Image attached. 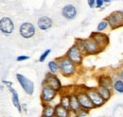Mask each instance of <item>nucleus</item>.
<instances>
[{
	"mask_svg": "<svg viewBox=\"0 0 123 117\" xmlns=\"http://www.w3.org/2000/svg\"><path fill=\"white\" fill-rule=\"evenodd\" d=\"M98 85H100V86H104V87H107V88H109V89H112V90H113V83H114V80H113L112 76L101 75V76H98Z\"/></svg>",
	"mask_w": 123,
	"mask_h": 117,
	"instance_id": "4468645a",
	"label": "nucleus"
},
{
	"mask_svg": "<svg viewBox=\"0 0 123 117\" xmlns=\"http://www.w3.org/2000/svg\"><path fill=\"white\" fill-rule=\"evenodd\" d=\"M37 26L41 30H47L52 27V20L47 16H42L37 22Z\"/></svg>",
	"mask_w": 123,
	"mask_h": 117,
	"instance_id": "2eb2a0df",
	"label": "nucleus"
},
{
	"mask_svg": "<svg viewBox=\"0 0 123 117\" xmlns=\"http://www.w3.org/2000/svg\"><path fill=\"white\" fill-rule=\"evenodd\" d=\"M91 39H93L97 44H98L101 48L105 49L108 45L110 44V38L106 33L100 32V31H94L89 36Z\"/></svg>",
	"mask_w": 123,
	"mask_h": 117,
	"instance_id": "39448f33",
	"label": "nucleus"
},
{
	"mask_svg": "<svg viewBox=\"0 0 123 117\" xmlns=\"http://www.w3.org/2000/svg\"><path fill=\"white\" fill-rule=\"evenodd\" d=\"M105 3H104V1L103 0H96V8L97 9H100V8H102L103 7V5H104Z\"/></svg>",
	"mask_w": 123,
	"mask_h": 117,
	"instance_id": "bb28decb",
	"label": "nucleus"
},
{
	"mask_svg": "<svg viewBox=\"0 0 123 117\" xmlns=\"http://www.w3.org/2000/svg\"><path fill=\"white\" fill-rule=\"evenodd\" d=\"M50 52H51V50L50 49H46V51H44L43 52V54L40 56V58H39V61L40 62H43V61H45L46 60V58L48 57V55L50 54Z\"/></svg>",
	"mask_w": 123,
	"mask_h": 117,
	"instance_id": "a878e982",
	"label": "nucleus"
},
{
	"mask_svg": "<svg viewBox=\"0 0 123 117\" xmlns=\"http://www.w3.org/2000/svg\"><path fill=\"white\" fill-rule=\"evenodd\" d=\"M98 92L99 93V94L103 97V99L107 102L108 100L111 99L112 95H113V93H112V89H109L107 87H104V86H100L98 85V88H97Z\"/></svg>",
	"mask_w": 123,
	"mask_h": 117,
	"instance_id": "dca6fc26",
	"label": "nucleus"
},
{
	"mask_svg": "<svg viewBox=\"0 0 123 117\" xmlns=\"http://www.w3.org/2000/svg\"><path fill=\"white\" fill-rule=\"evenodd\" d=\"M104 1V3L105 4H109V3H111L112 2V0H103Z\"/></svg>",
	"mask_w": 123,
	"mask_h": 117,
	"instance_id": "2f4dec72",
	"label": "nucleus"
},
{
	"mask_svg": "<svg viewBox=\"0 0 123 117\" xmlns=\"http://www.w3.org/2000/svg\"><path fill=\"white\" fill-rule=\"evenodd\" d=\"M75 115L78 117H82V116H87L89 115V110L83 109V108H80L76 112H74Z\"/></svg>",
	"mask_w": 123,
	"mask_h": 117,
	"instance_id": "393cba45",
	"label": "nucleus"
},
{
	"mask_svg": "<svg viewBox=\"0 0 123 117\" xmlns=\"http://www.w3.org/2000/svg\"><path fill=\"white\" fill-rule=\"evenodd\" d=\"M2 82H3V83H5V84H7L8 86H12V82H11V81H7V80H3Z\"/></svg>",
	"mask_w": 123,
	"mask_h": 117,
	"instance_id": "7c9ffc66",
	"label": "nucleus"
},
{
	"mask_svg": "<svg viewBox=\"0 0 123 117\" xmlns=\"http://www.w3.org/2000/svg\"><path fill=\"white\" fill-rule=\"evenodd\" d=\"M42 115L45 117L54 116L55 115V108H53V107H51L49 105H44Z\"/></svg>",
	"mask_w": 123,
	"mask_h": 117,
	"instance_id": "aec40b11",
	"label": "nucleus"
},
{
	"mask_svg": "<svg viewBox=\"0 0 123 117\" xmlns=\"http://www.w3.org/2000/svg\"><path fill=\"white\" fill-rule=\"evenodd\" d=\"M107 29H109V23H108L107 19H103L102 21H100L97 27V31H100V32H103L105 31Z\"/></svg>",
	"mask_w": 123,
	"mask_h": 117,
	"instance_id": "b1692460",
	"label": "nucleus"
},
{
	"mask_svg": "<svg viewBox=\"0 0 123 117\" xmlns=\"http://www.w3.org/2000/svg\"><path fill=\"white\" fill-rule=\"evenodd\" d=\"M113 90H115L118 94H123V80H121L120 78H117V79L114 80Z\"/></svg>",
	"mask_w": 123,
	"mask_h": 117,
	"instance_id": "412c9836",
	"label": "nucleus"
},
{
	"mask_svg": "<svg viewBox=\"0 0 123 117\" xmlns=\"http://www.w3.org/2000/svg\"><path fill=\"white\" fill-rule=\"evenodd\" d=\"M57 94H58V92L55 89H53L52 87H50L46 84L43 85L42 93H41V99L44 102V104L51 102L56 97Z\"/></svg>",
	"mask_w": 123,
	"mask_h": 117,
	"instance_id": "0eeeda50",
	"label": "nucleus"
},
{
	"mask_svg": "<svg viewBox=\"0 0 123 117\" xmlns=\"http://www.w3.org/2000/svg\"><path fill=\"white\" fill-rule=\"evenodd\" d=\"M76 43L80 46L83 55H98L104 50L90 37L87 39H79Z\"/></svg>",
	"mask_w": 123,
	"mask_h": 117,
	"instance_id": "f257e3e1",
	"label": "nucleus"
},
{
	"mask_svg": "<svg viewBox=\"0 0 123 117\" xmlns=\"http://www.w3.org/2000/svg\"><path fill=\"white\" fill-rule=\"evenodd\" d=\"M48 69H49L50 73H52V74L57 73V72L60 70L58 61H56V60H51V61H49V62H48Z\"/></svg>",
	"mask_w": 123,
	"mask_h": 117,
	"instance_id": "4be33fe9",
	"label": "nucleus"
},
{
	"mask_svg": "<svg viewBox=\"0 0 123 117\" xmlns=\"http://www.w3.org/2000/svg\"><path fill=\"white\" fill-rule=\"evenodd\" d=\"M29 58H30L29 56L22 55V56H18V57L16 58V60H17V61H23V60H27V59H29Z\"/></svg>",
	"mask_w": 123,
	"mask_h": 117,
	"instance_id": "cd10ccee",
	"label": "nucleus"
},
{
	"mask_svg": "<svg viewBox=\"0 0 123 117\" xmlns=\"http://www.w3.org/2000/svg\"><path fill=\"white\" fill-rule=\"evenodd\" d=\"M20 35L25 39H30L35 35L36 29L31 23H23L19 29Z\"/></svg>",
	"mask_w": 123,
	"mask_h": 117,
	"instance_id": "9b49d317",
	"label": "nucleus"
},
{
	"mask_svg": "<svg viewBox=\"0 0 123 117\" xmlns=\"http://www.w3.org/2000/svg\"><path fill=\"white\" fill-rule=\"evenodd\" d=\"M60 104L62 106H63L64 108L70 110V95H67V94H64L61 97V100H60Z\"/></svg>",
	"mask_w": 123,
	"mask_h": 117,
	"instance_id": "5701e85b",
	"label": "nucleus"
},
{
	"mask_svg": "<svg viewBox=\"0 0 123 117\" xmlns=\"http://www.w3.org/2000/svg\"><path fill=\"white\" fill-rule=\"evenodd\" d=\"M109 28L111 29H117L123 28V14L120 11H116L106 17Z\"/></svg>",
	"mask_w": 123,
	"mask_h": 117,
	"instance_id": "20e7f679",
	"label": "nucleus"
},
{
	"mask_svg": "<svg viewBox=\"0 0 123 117\" xmlns=\"http://www.w3.org/2000/svg\"><path fill=\"white\" fill-rule=\"evenodd\" d=\"M16 78H17L19 84L21 85V87L23 88V90L26 92L27 94H29V95L33 94V92H34V83H33V81H31V79H29L28 77H26L25 76H23L21 74H17L16 75Z\"/></svg>",
	"mask_w": 123,
	"mask_h": 117,
	"instance_id": "423d86ee",
	"label": "nucleus"
},
{
	"mask_svg": "<svg viewBox=\"0 0 123 117\" xmlns=\"http://www.w3.org/2000/svg\"><path fill=\"white\" fill-rule=\"evenodd\" d=\"M0 30L5 34H11L14 30V24L9 17H3L0 19Z\"/></svg>",
	"mask_w": 123,
	"mask_h": 117,
	"instance_id": "f8f14e48",
	"label": "nucleus"
},
{
	"mask_svg": "<svg viewBox=\"0 0 123 117\" xmlns=\"http://www.w3.org/2000/svg\"><path fill=\"white\" fill-rule=\"evenodd\" d=\"M118 74H119V78L123 80V68H121L119 71H118Z\"/></svg>",
	"mask_w": 123,
	"mask_h": 117,
	"instance_id": "c756f323",
	"label": "nucleus"
},
{
	"mask_svg": "<svg viewBox=\"0 0 123 117\" xmlns=\"http://www.w3.org/2000/svg\"><path fill=\"white\" fill-rule=\"evenodd\" d=\"M80 108V105L78 99L77 94H70V111H72L73 112H76Z\"/></svg>",
	"mask_w": 123,
	"mask_h": 117,
	"instance_id": "6ab92c4d",
	"label": "nucleus"
},
{
	"mask_svg": "<svg viewBox=\"0 0 123 117\" xmlns=\"http://www.w3.org/2000/svg\"><path fill=\"white\" fill-rule=\"evenodd\" d=\"M62 15L67 20H73L77 16V9L74 5H65L62 10Z\"/></svg>",
	"mask_w": 123,
	"mask_h": 117,
	"instance_id": "ddd939ff",
	"label": "nucleus"
},
{
	"mask_svg": "<svg viewBox=\"0 0 123 117\" xmlns=\"http://www.w3.org/2000/svg\"><path fill=\"white\" fill-rule=\"evenodd\" d=\"M78 99H79V102L80 105V108H83V109H86V110H93L95 109V106L93 102L91 101L88 94L86 91H80L77 94Z\"/></svg>",
	"mask_w": 123,
	"mask_h": 117,
	"instance_id": "6e6552de",
	"label": "nucleus"
},
{
	"mask_svg": "<svg viewBox=\"0 0 123 117\" xmlns=\"http://www.w3.org/2000/svg\"><path fill=\"white\" fill-rule=\"evenodd\" d=\"M69 111H70V110L64 108L63 106H62L61 104H59L55 107V116L68 117L69 116Z\"/></svg>",
	"mask_w": 123,
	"mask_h": 117,
	"instance_id": "a211bd4d",
	"label": "nucleus"
},
{
	"mask_svg": "<svg viewBox=\"0 0 123 117\" xmlns=\"http://www.w3.org/2000/svg\"><path fill=\"white\" fill-rule=\"evenodd\" d=\"M87 3H88L89 8H91V9H94L96 6V0H87Z\"/></svg>",
	"mask_w": 123,
	"mask_h": 117,
	"instance_id": "c85d7f7f",
	"label": "nucleus"
},
{
	"mask_svg": "<svg viewBox=\"0 0 123 117\" xmlns=\"http://www.w3.org/2000/svg\"><path fill=\"white\" fill-rule=\"evenodd\" d=\"M60 72L64 76H71L77 71V64L70 60L66 56L63 58H59L58 60Z\"/></svg>",
	"mask_w": 123,
	"mask_h": 117,
	"instance_id": "f03ea898",
	"label": "nucleus"
},
{
	"mask_svg": "<svg viewBox=\"0 0 123 117\" xmlns=\"http://www.w3.org/2000/svg\"><path fill=\"white\" fill-rule=\"evenodd\" d=\"M65 56L69 58L70 60H72L74 63H76L77 65H80L82 62V59H83V56L84 55H83L82 51L80 50V48L78 45L77 43H75V44L68 49V51L66 52Z\"/></svg>",
	"mask_w": 123,
	"mask_h": 117,
	"instance_id": "7ed1b4c3",
	"label": "nucleus"
},
{
	"mask_svg": "<svg viewBox=\"0 0 123 117\" xmlns=\"http://www.w3.org/2000/svg\"><path fill=\"white\" fill-rule=\"evenodd\" d=\"M86 92H87V94H88L91 101L94 104L95 108H99V107H101V106H103L105 104L106 101L99 94V93L98 92L97 88L96 89H88V90H86Z\"/></svg>",
	"mask_w": 123,
	"mask_h": 117,
	"instance_id": "9d476101",
	"label": "nucleus"
},
{
	"mask_svg": "<svg viewBox=\"0 0 123 117\" xmlns=\"http://www.w3.org/2000/svg\"><path fill=\"white\" fill-rule=\"evenodd\" d=\"M120 12H121V13H122V14H123V10H121V11H120Z\"/></svg>",
	"mask_w": 123,
	"mask_h": 117,
	"instance_id": "473e14b6",
	"label": "nucleus"
},
{
	"mask_svg": "<svg viewBox=\"0 0 123 117\" xmlns=\"http://www.w3.org/2000/svg\"><path fill=\"white\" fill-rule=\"evenodd\" d=\"M9 91H10V92L12 93V103H13L14 107L18 110L19 112H21V111H22V107H21V104H20V100H19L17 92H16L15 90L12 87V86H9Z\"/></svg>",
	"mask_w": 123,
	"mask_h": 117,
	"instance_id": "f3484780",
	"label": "nucleus"
},
{
	"mask_svg": "<svg viewBox=\"0 0 123 117\" xmlns=\"http://www.w3.org/2000/svg\"><path fill=\"white\" fill-rule=\"evenodd\" d=\"M44 84H46L50 87H52L53 89H55L57 92H60L62 90V82L61 80L59 79V77L55 75V74H52V73H48L46 74V78L43 82V85Z\"/></svg>",
	"mask_w": 123,
	"mask_h": 117,
	"instance_id": "1a4fd4ad",
	"label": "nucleus"
}]
</instances>
